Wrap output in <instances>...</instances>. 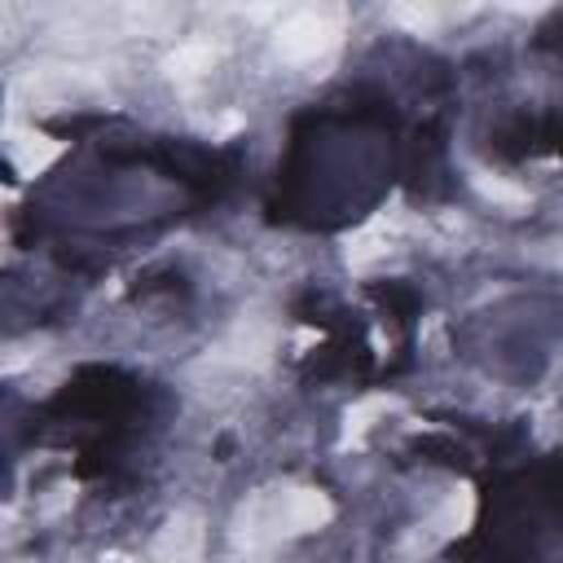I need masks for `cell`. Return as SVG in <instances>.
<instances>
[{
	"label": "cell",
	"mask_w": 563,
	"mask_h": 563,
	"mask_svg": "<svg viewBox=\"0 0 563 563\" xmlns=\"http://www.w3.org/2000/svg\"><path fill=\"white\" fill-rule=\"evenodd\" d=\"M277 44H282L286 57H312V53H321V48L330 44V35H325V26H321L317 18H295V22L277 35Z\"/></svg>",
	"instance_id": "6da1fadb"
},
{
	"label": "cell",
	"mask_w": 563,
	"mask_h": 563,
	"mask_svg": "<svg viewBox=\"0 0 563 563\" xmlns=\"http://www.w3.org/2000/svg\"><path fill=\"white\" fill-rule=\"evenodd\" d=\"M158 563H198V528L172 523L158 541Z\"/></svg>",
	"instance_id": "7a4b0ae2"
}]
</instances>
